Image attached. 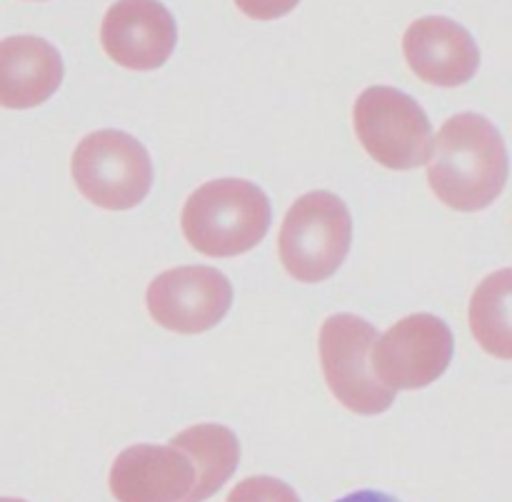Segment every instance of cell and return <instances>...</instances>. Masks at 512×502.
<instances>
[{"label":"cell","instance_id":"1","mask_svg":"<svg viewBox=\"0 0 512 502\" xmlns=\"http://www.w3.org/2000/svg\"><path fill=\"white\" fill-rule=\"evenodd\" d=\"M428 163V183L448 208L475 213L503 193L508 183V148L488 118L460 113L440 128Z\"/></svg>","mask_w":512,"mask_h":502},{"label":"cell","instance_id":"2","mask_svg":"<svg viewBox=\"0 0 512 502\" xmlns=\"http://www.w3.org/2000/svg\"><path fill=\"white\" fill-rule=\"evenodd\" d=\"M270 200L250 180L220 178L185 200L183 235L208 258H233L253 250L270 228Z\"/></svg>","mask_w":512,"mask_h":502},{"label":"cell","instance_id":"3","mask_svg":"<svg viewBox=\"0 0 512 502\" xmlns=\"http://www.w3.org/2000/svg\"><path fill=\"white\" fill-rule=\"evenodd\" d=\"M350 240L353 220L348 205L328 190H315L295 200L285 215L278 253L295 280L320 283L348 258Z\"/></svg>","mask_w":512,"mask_h":502},{"label":"cell","instance_id":"4","mask_svg":"<svg viewBox=\"0 0 512 502\" xmlns=\"http://www.w3.org/2000/svg\"><path fill=\"white\" fill-rule=\"evenodd\" d=\"M75 188L103 210H130L153 185V163L140 140L123 130L85 135L70 160Z\"/></svg>","mask_w":512,"mask_h":502},{"label":"cell","instance_id":"5","mask_svg":"<svg viewBox=\"0 0 512 502\" xmlns=\"http://www.w3.org/2000/svg\"><path fill=\"white\" fill-rule=\"evenodd\" d=\"M355 133L373 160L390 170H413L430 160L433 125L403 90L365 88L355 100Z\"/></svg>","mask_w":512,"mask_h":502},{"label":"cell","instance_id":"6","mask_svg":"<svg viewBox=\"0 0 512 502\" xmlns=\"http://www.w3.org/2000/svg\"><path fill=\"white\" fill-rule=\"evenodd\" d=\"M378 330L358 315H333L320 328V365L325 383L343 408L358 415H380L395 403V390L385 388L370 370V350Z\"/></svg>","mask_w":512,"mask_h":502},{"label":"cell","instance_id":"7","mask_svg":"<svg viewBox=\"0 0 512 502\" xmlns=\"http://www.w3.org/2000/svg\"><path fill=\"white\" fill-rule=\"evenodd\" d=\"M455 340L448 323L415 313L395 323L373 343L370 370L390 390H420L440 378L453 360Z\"/></svg>","mask_w":512,"mask_h":502},{"label":"cell","instance_id":"8","mask_svg":"<svg viewBox=\"0 0 512 502\" xmlns=\"http://www.w3.org/2000/svg\"><path fill=\"white\" fill-rule=\"evenodd\" d=\"M148 313L160 328L180 335L213 330L233 305V285L208 265H183L160 273L145 293Z\"/></svg>","mask_w":512,"mask_h":502},{"label":"cell","instance_id":"9","mask_svg":"<svg viewBox=\"0 0 512 502\" xmlns=\"http://www.w3.org/2000/svg\"><path fill=\"white\" fill-rule=\"evenodd\" d=\"M100 43L123 68L158 70L173 55L178 28L160 0H118L105 13Z\"/></svg>","mask_w":512,"mask_h":502},{"label":"cell","instance_id":"10","mask_svg":"<svg viewBox=\"0 0 512 502\" xmlns=\"http://www.w3.org/2000/svg\"><path fill=\"white\" fill-rule=\"evenodd\" d=\"M403 53L420 80L438 88H458L480 68V48L473 35L445 15L420 18L405 30Z\"/></svg>","mask_w":512,"mask_h":502},{"label":"cell","instance_id":"11","mask_svg":"<svg viewBox=\"0 0 512 502\" xmlns=\"http://www.w3.org/2000/svg\"><path fill=\"white\" fill-rule=\"evenodd\" d=\"M118 502H183L195 485V468L173 445H130L108 475Z\"/></svg>","mask_w":512,"mask_h":502},{"label":"cell","instance_id":"12","mask_svg":"<svg viewBox=\"0 0 512 502\" xmlns=\"http://www.w3.org/2000/svg\"><path fill=\"white\" fill-rule=\"evenodd\" d=\"M63 83V58L38 35L0 40V105L28 110L43 105Z\"/></svg>","mask_w":512,"mask_h":502},{"label":"cell","instance_id":"13","mask_svg":"<svg viewBox=\"0 0 512 502\" xmlns=\"http://www.w3.org/2000/svg\"><path fill=\"white\" fill-rule=\"evenodd\" d=\"M195 468V485L183 502H205L213 498L238 470L240 440L225 425H193L170 440Z\"/></svg>","mask_w":512,"mask_h":502},{"label":"cell","instance_id":"14","mask_svg":"<svg viewBox=\"0 0 512 502\" xmlns=\"http://www.w3.org/2000/svg\"><path fill=\"white\" fill-rule=\"evenodd\" d=\"M510 278L508 268L488 275L470 300V328L475 338L500 360H510L512 330H510Z\"/></svg>","mask_w":512,"mask_h":502},{"label":"cell","instance_id":"15","mask_svg":"<svg viewBox=\"0 0 512 502\" xmlns=\"http://www.w3.org/2000/svg\"><path fill=\"white\" fill-rule=\"evenodd\" d=\"M225 502H300L298 493L288 483L270 475H255L233 488Z\"/></svg>","mask_w":512,"mask_h":502},{"label":"cell","instance_id":"16","mask_svg":"<svg viewBox=\"0 0 512 502\" xmlns=\"http://www.w3.org/2000/svg\"><path fill=\"white\" fill-rule=\"evenodd\" d=\"M298 3L300 0H235V5L253 20L283 18Z\"/></svg>","mask_w":512,"mask_h":502},{"label":"cell","instance_id":"17","mask_svg":"<svg viewBox=\"0 0 512 502\" xmlns=\"http://www.w3.org/2000/svg\"><path fill=\"white\" fill-rule=\"evenodd\" d=\"M335 502H400V500L390 498V495L380 493V490H358V493H350Z\"/></svg>","mask_w":512,"mask_h":502},{"label":"cell","instance_id":"18","mask_svg":"<svg viewBox=\"0 0 512 502\" xmlns=\"http://www.w3.org/2000/svg\"><path fill=\"white\" fill-rule=\"evenodd\" d=\"M0 502H25V500H18V498H0Z\"/></svg>","mask_w":512,"mask_h":502}]
</instances>
